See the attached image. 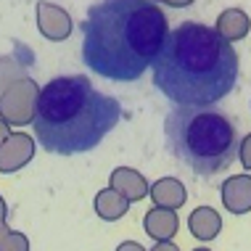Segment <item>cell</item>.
Returning <instances> with one entry per match:
<instances>
[{"mask_svg": "<svg viewBox=\"0 0 251 251\" xmlns=\"http://www.w3.org/2000/svg\"><path fill=\"white\" fill-rule=\"evenodd\" d=\"M87 69L111 82H135L169 35L167 16L151 0H100L82 24Z\"/></svg>", "mask_w": 251, "mask_h": 251, "instance_id": "cell-1", "label": "cell"}, {"mask_svg": "<svg viewBox=\"0 0 251 251\" xmlns=\"http://www.w3.org/2000/svg\"><path fill=\"white\" fill-rule=\"evenodd\" d=\"M238 79V56L214 26L185 22L153 58V85L177 106H214Z\"/></svg>", "mask_w": 251, "mask_h": 251, "instance_id": "cell-2", "label": "cell"}, {"mask_svg": "<svg viewBox=\"0 0 251 251\" xmlns=\"http://www.w3.org/2000/svg\"><path fill=\"white\" fill-rule=\"evenodd\" d=\"M122 108L103 96L87 77H56L40 90L35 108V132L45 151L74 156L93 151L117 127Z\"/></svg>", "mask_w": 251, "mask_h": 251, "instance_id": "cell-3", "label": "cell"}, {"mask_svg": "<svg viewBox=\"0 0 251 251\" xmlns=\"http://www.w3.org/2000/svg\"><path fill=\"white\" fill-rule=\"evenodd\" d=\"M164 138L175 159L201 177L225 172L241 146L235 122L214 106L172 108L164 119Z\"/></svg>", "mask_w": 251, "mask_h": 251, "instance_id": "cell-4", "label": "cell"}, {"mask_svg": "<svg viewBox=\"0 0 251 251\" xmlns=\"http://www.w3.org/2000/svg\"><path fill=\"white\" fill-rule=\"evenodd\" d=\"M222 201L233 214H243L251 209V177L241 175V177H230L222 185Z\"/></svg>", "mask_w": 251, "mask_h": 251, "instance_id": "cell-5", "label": "cell"}, {"mask_svg": "<svg viewBox=\"0 0 251 251\" xmlns=\"http://www.w3.org/2000/svg\"><path fill=\"white\" fill-rule=\"evenodd\" d=\"M217 32H220L227 43L230 40H241L249 32V16L238 8H227L220 19H217Z\"/></svg>", "mask_w": 251, "mask_h": 251, "instance_id": "cell-6", "label": "cell"}, {"mask_svg": "<svg viewBox=\"0 0 251 251\" xmlns=\"http://www.w3.org/2000/svg\"><path fill=\"white\" fill-rule=\"evenodd\" d=\"M220 225H222L220 217H217L214 209H209V206H201L199 212H193V217H191V233L201 241L214 238V235L220 233Z\"/></svg>", "mask_w": 251, "mask_h": 251, "instance_id": "cell-7", "label": "cell"}, {"mask_svg": "<svg viewBox=\"0 0 251 251\" xmlns=\"http://www.w3.org/2000/svg\"><path fill=\"white\" fill-rule=\"evenodd\" d=\"M156 203H161V206H180L182 201H185V191H182V185L177 180L167 177V180H159L156 185L151 188Z\"/></svg>", "mask_w": 251, "mask_h": 251, "instance_id": "cell-8", "label": "cell"}, {"mask_svg": "<svg viewBox=\"0 0 251 251\" xmlns=\"http://www.w3.org/2000/svg\"><path fill=\"white\" fill-rule=\"evenodd\" d=\"M146 230L148 235H156V238H167L177 230V220H175L172 212H151L146 217Z\"/></svg>", "mask_w": 251, "mask_h": 251, "instance_id": "cell-9", "label": "cell"}, {"mask_svg": "<svg viewBox=\"0 0 251 251\" xmlns=\"http://www.w3.org/2000/svg\"><path fill=\"white\" fill-rule=\"evenodd\" d=\"M238 153H241V161L246 164V169H251V135L238 146Z\"/></svg>", "mask_w": 251, "mask_h": 251, "instance_id": "cell-10", "label": "cell"}, {"mask_svg": "<svg viewBox=\"0 0 251 251\" xmlns=\"http://www.w3.org/2000/svg\"><path fill=\"white\" fill-rule=\"evenodd\" d=\"M164 3H172V5H191L193 0H164Z\"/></svg>", "mask_w": 251, "mask_h": 251, "instance_id": "cell-11", "label": "cell"}, {"mask_svg": "<svg viewBox=\"0 0 251 251\" xmlns=\"http://www.w3.org/2000/svg\"><path fill=\"white\" fill-rule=\"evenodd\" d=\"M156 251H177V249H175V246H167V243H164V246H159Z\"/></svg>", "mask_w": 251, "mask_h": 251, "instance_id": "cell-12", "label": "cell"}, {"mask_svg": "<svg viewBox=\"0 0 251 251\" xmlns=\"http://www.w3.org/2000/svg\"><path fill=\"white\" fill-rule=\"evenodd\" d=\"M196 251H209V249H196Z\"/></svg>", "mask_w": 251, "mask_h": 251, "instance_id": "cell-13", "label": "cell"}]
</instances>
